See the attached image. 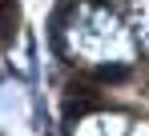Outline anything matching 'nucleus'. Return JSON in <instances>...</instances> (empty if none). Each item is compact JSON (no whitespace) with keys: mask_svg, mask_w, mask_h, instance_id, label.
<instances>
[{"mask_svg":"<svg viewBox=\"0 0 149 136\" xmlns=\"http://www.w3.org/2000/svg\"><path fill=\"white\" fill-rule=\"evenodd\" d=\"M16 0H0V40H12L16 36Z\"/></svg>","mask_w":149,"mask_h":136,"instance_id":"7ed1b4c3","label":"nucleus"},{"mask_svg":"<svg viewBox=\"0 0 149 136\" xmlns=\"http://www.w3.org/2000/svg\"><path fill=\"white\" fill-rule=\"evenodd\" d=\"M81 76L93 80L97 88H125V84L137 80V64H133V60H117V64H85Z\"/></svg>","mask_w":149,"mask_h":136,"instance_id":"f03ea898","label":"nucleus"},{"mask_svg":"<svg viewBox=\"0 0 149 136\" xmlns=\"http://www.w3.org/2000/svg\"><path fill=\"white\" fill-rule=\"evenodd\" d=\"M105 108V96H101L97 88H93V80L89 84H69V92H65V104H61V116H65V124H77V120H85V116H93Z\"/></svg>","mask_w":149,"mask_h":136,"instance_id":"f257e3e1","label":"nucleus"}]
</instances>
